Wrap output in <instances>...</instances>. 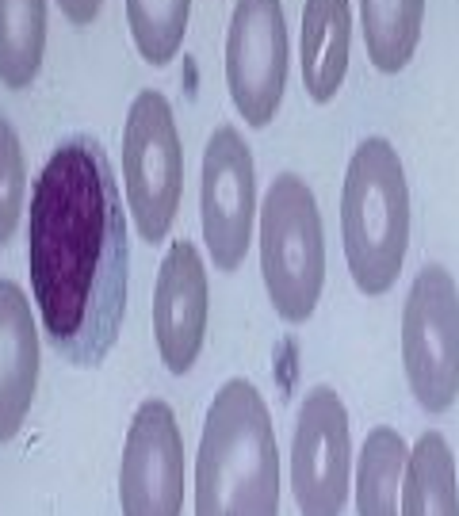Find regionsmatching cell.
I'll return each mask as SVG.
<instances>
[{
  "label": "cell",
  "instance_id": "1",
  "mask_svg": "<svg viewBox=\"0 0 459 516\" xmlns=\"http://www.w3.org/2000/svg\"><path fill=\"white\" fill-rule=\"evenodd\" d=\"M127 222L104 146L69 134L31 188L27 268L46 341L73 367H100L127 314Z\"/></svg>",
  "mask_w": 459,
  "mask_h": 516
},
{
  "label": "cell",
  "instance_id": "2",
  "mask_svg": "<svg viewBox=\"0 0 459 516\" xmlns=\"http://www.w3.org/2000/svg\"><path fill=\"white\" fill-rule=\"evenodd\" d=\"M196 516H280V444L264 394L226 379L203 417Z\"/></svg>",
  "mask_w": 459,
  "mask_h": 516
},
{
  "label": "cell",
  "instance_id": "3",
  "mask_svg": "<svg viewBox=\"0 0 459 516\" xmlns=\"http://www.w3.org/2000/svg\"><path fill=\"white\" fill-rule=\"evenodd\" d=\"M341 241L360 295H387L410 249V180L387 138H364L341 184Z\"/></svg>",
  "mask_w": 459,
  "mask_h": 516
},
{
  "label": "cell",
  "instance_id": "4",
  "mask_svg": "<svg viewBox=\"0 0 459 516\" xmlns=\"http://www.w3.org/2000/svg\"><path fill=\"white\" fill-rule=\"evenodd\" d=\"M257 241L272 310L287 325L310 322L326 287V226L299 172H280L268 184L257 207Z\"/></svg>",
  "mask_w": 459,
  "mask_h": 516
},
{
  "label": "cell",
  "instance_id": "5",
  "mask_svg": "<svg viewBox=\"0 0 459 516\" xmlns=\"http://www.w3.org/2000/svg\"><path fill=\"white\" fill-rule=\"evenodd\" d=\"M123 195L138 237L161 245L184 195V146L173 108L157 88H142L123 119Z\"/></svg>",
  "mask_w": 459,
  "mask_h": 516
},
{
  "label": "cell",
  "instance_id": "6",
  "mask_svg": "<svg viewBox=\"0 0 459 516\" xmlns=\"http://www.w3.org/2000/svg\"><path fill=\"white\" fill-rule=\"evenodd\" d=\"M402 371L425 413L459 398V287L444 264H425L402 306Z\"/></svg>",
  "mask_w": 459,
  "mask_h": 516
},
{
  "label": "cell",
  "instance_id": "7",
  "mask_svg": "<svg viewBox=\"0 0 459 516\" xmlns=\"http://www.w3.org/2000/svg\"><path fill=\"white\" fill-rule=\"evenodd\" d=\"M352 490L349 406L333 387H310L291 432V494L299 516H341Z\"/></svg>",
  "mask_w": 459,
  "mask_h": 516
},
{
  "label": "cell",
  "instance_id": "8",
  "mask_svg": "<svg viewBox=\"0 0 459 516\" xmlns=\"http://www.w3.org/2000/svg\"><path fill=\"white\" fill-rule=\"evenodd\" d=\"M257 165L238 127L222 123L203 146L199 218L215 272H238L257 226Z\"/></svg>",
  "mask_w": 459,
  "mask_h": 516
},
{
  "label": "cell",
  "instance_id": "9",
  "mask_svg": "<svg viewBox=\"0 0 459 516\" xmlns=\"http://www.w3.org/2000/svg\"><path fill=\"white\" fill-rule=\"evenodd\" d=\"M287 20L280 0H238L226 27V88L245 127L264 130L284 104Z\"/></svg>",
  "mask_w": 459,
  "mask_h": 516
},
{
  "label": "cell",
  "instance_id": "10",
  "mask_svg": "<svg viewBox=\"0 0 459 516\" xmlns=\"http://www.w3.org/2000/svg\"><path fill=\"white\" fill-rule=\"evenodd\" d=\"M119 513H184V436L173 406L161 398H146L127 425L119 459Z\"/></svg>",
  "mask_w": 459,
  "mask_h": 516
},
{
  "label": "cell",
  "instance_id": "11",
  "mask_svg": "<svg viewBox=\"0 0 459 516\" xmlns=\"http://www.w3.org/2000/svg\"><path fill=\"white\" fill-rule=\"evenodd\" d=\"M211 318V287L207 264L196 241L180 237L165 249L157 283H153V341L157 356L173 375H188L196 367Z\"/></svg>",
  "mask_w": 459,
  "mask_h": 516
},
{
  "label": "cell",
  "instance_id": "12",
  "mask_svg": "<svg viewBox=\"0 0 459 516\" xmlns=\"http://www.w3.org/2000/svg\"><path fill=\"white\" fill-rule=\"evenodd\" d=\"M39 322L16 280H0V444L16 440L39 390Z\"/></svg>",
  "mask_w": 459,
  "mask_h": 516
},
{
  "label": "cell",
  "instance_id": "13",
  "mask_svg": "<svg viewBox=\"0 0 459 516\" xmlns=\"http://www.w3.org/2000/svg\"><path fill=\"white\" fill-rule=\"evenodd\" d=\"M352 0H306L303 4V88L314 104H329L349 73Z\"/></svg>",
  "mask_w": 459,
  "mask_h": 516
},
{
  "label": "cell",
  "instance_id": "14",
  "mask_svg": "<svg viewBox=\"0 0 459 516\" xmlns=\"http://www.w3.org/2000/svg\"><path fill=\"white\" fill-rule=\"evenodd\" d=\"M398 516H459L456 455H452V444L444 440V432H421L410 448Z\"/></svg>",
  "mask_w": 459,
  "mask_h": 516
},
{
  "label": "cell",
  "instance_id": "15",
  "mask_svg": "<svg viewBox=\"0 0 459 516\" xmlns=\"http://www.w3.org/2000/svg\"><path fill=\"white\" fill-rule=\"evenodd\" d=\"M406 459H410V444L391 425H379L364 436V448L356 455V474H352L356 516H398Z\"/></svg>",
  "mask_w": 459,
  "mask_h": 516
},
{
  "label": "cell",
  "instance_id": "16",
  "mask_svg": "<svg viewBox=\"0 0 459 516\" xmlns=\"http://www.w3.org/2000/svg\"><path fill=\"white\" fill-rule=\"evenodd\" d=\"M425 0H360V31L379 73H402L421 43Z\"/></svg>",
  "mask_w": 459,
  "mask_h": 516
},
{
  "label": "cell",
  "instance_id": "17",
  "mask_svg": "<svg viewBox=\"0 0 459 516\" xmlns=\"http://www.w3.org/2000/svg\"><path fill=\"white\" fill-rule=\"evenodd\" d=\"M46 0H0V81L31 88L43 69Z\"/></svg>",
  "mask_w": 459,
  "mask_h": 516
},
{
  "label": "cell",
  "instance_id": "18",
  "mask_svg": "<svg viewBox=\"0 0 459 516\" xmlns=\"http://www.w3.org/2000/svg\"><path fill=\"white\" fill-rule=\"evenodd\" d=\"M192 0H127V27L142 62L169 65L188 35Z\"/></svg>",
  "mask_w": 459,
  "mask_h": 516
},
{
  "label": "cell",
  "instance_id": "19",
  "mask_svg": "<svg viewBox=\"0 0 459 516\" xmlns=\"http://www.w3.org/2000/svg\"><path fill=\"white\" fill-rule=\"evenodd\" d=\"M27 211V161L16 127L0 115V249L16 237Z\"/></svg>",
  "mask_w": 459,
  "mask_h": 516
},
{
  "label": "cell",
  "instance_id": "20",
  "mask_svg": "<svg viewBox=\"0 0 459 516\" xmlns=\"http://www.w3.org/2000/svg\"><path fill=\"white\" fill-rule=\"evenodd\" d=\"M58 8H62V16H66L69 23H77V27H88V23L100 16L104 0H58Z\"/></svg>",
  "mask_w": 459,
  "mask_h": 516
}]
</instances>
